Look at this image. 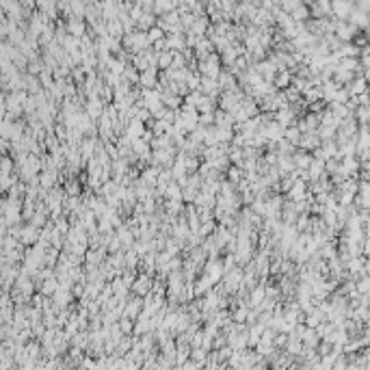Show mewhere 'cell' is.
Returning <instances> with one entry per match:
<instances>
[{
	"label": "cell",
	"mask_w": 370,
	"mask_h": 370,
	"mask_svg": "<svg viewBox=\"0 0 370 370\" xmlns=\"http://www.w3.org/2000/svg\"><path fill=\"white\" fill-rule=\"evenodd\" d=\"M160 35H162V33H160L158 28H152V30H150V35H147V39H150V41H156Z\"/></svg>",
	"instance_id": "6da1fadb"
},
{
	"label": "cell",
	"mask_w": 370,
	"mask_h": 370,
	"mask_svg": "<svg viewBox=\"0 0 370 370\" xmlns=\"http://www.w3.org/2000/svg\"><path fill=\"white\" fill-rule=\"evenodd\" d=\"M288 80H290V76H288L286 72H284V74H279V78H277V82H279V85H286Z\"/></svg>",
	"instance_id": "7a4b0ae2"
}]
</instances>
